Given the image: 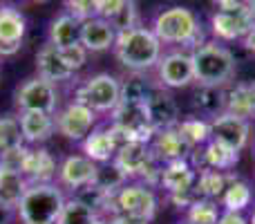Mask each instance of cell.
I'll list each match as a JSON object with an SVG mask.
<instances>
[{
	"instance_id": "cell-45",
	"label": "cell",
	"mask_w": 255,
	"mask_h": 224,
	"mask_svg": "<svg viewBox=\"0 0 255 224\" xmlns=\"http://www.w3.org/2000/svg\"><path fill=\"white\" fill-rule=\"evenodd\" d=\"M94 224H110V220H106V218H99V220L94 222Z\"/></svg>"
},
{
	"instance_id": "cell-11",
	"label": "cell",
	"mask_w": 255,
	"mask_h": 224,
	"mask_svg": "<svg viewBox=\"0 0 255 224\" xmlns=\"http://www.w3.org/2000/svg\"><path fill=\"white\" fill-rule=\"evenodd\" d=\"M27 36V18L13 4L0 7V58L16 56Z\"/></svg>"
},
{
	"instance_id": "cell-22",
	"label": "cell",
	"mask_w": 255,
	"mask_h": 224,
	"mask_svg": "<svg viewBox=\"0 0 255 224\" xmlns=\"http://www.w3.org/2000/svg\"><path fill=\"white\" fill-rule=\"evenodd\" d=\"M18 123H20L22 141L27 146L43 144L56 132L54 114L47 112H18Z\"/></svg>"
},
{
	"instance_id": "cell-3",
	"label": "cell",
	"mask_w": 255,
	"mask_h": 224,
	"mask_svg": "<svg viewBox=\"0 0 255 224\" xmlns=\"http://www.w3.org/2000/svg\"><path fill=\"white\" fill-rule=\"evenodd\" d=\"M67 202V195L56 182L29 184L16 207L20 224H56Z\"/></svg>"
},
{
	"instance_id": "cell-26",
	"label": "cell",
	"mask_w": 255,
	"mask_h": 224,
	"mask_svg": "<svg viewBox=\"0 0 255 224\" xmlns=\"http://www.w3.org/2000/svg\"><path fill=\"white\" fill-rule=\"evenodd\" d=\"M27 186H29V182L22 177V173L0 166V207H7L16 211Z\"/></svg>"
},
{
	"instance_id": "cell-38",
	"label": "cell",
	"mask_w": 255,
	"mask_h": 224,
	"mask_svg": "<svg viewBox=\"0 0 255 224\" xmlns=\"http://www.w3.org/2000/svg\"><path fill=\"white\" fill-rule=\"evenodd\" d=\"M63 4H65V11L79 20L94 16V0H63Z\"/></svg>"
},
{
	"instance_id": "cell-39",
	"label": "cell",
	"mask_w": 255,
	"mask_h": 224,
	"mask_svg": "<svg viewBox=\"0 0 255 224\" xmlns=\"http://www.w3.org/2000/svg\"><path fill=\"white\" fill-rule=\"evenodd\" d=\"M126 2L128 0H94V16L112 20L126 7Z\"/></svg>"
},
{
	"instance_id": "cell-36",
	"label": "cell",
	"mask_w": 255,
	"mask_h": 224,
	"mask_svg": "<svg viewBox=\"0 0 255 224\" xmlns=\"http://www.w3.org/2000/svg\"><path fill=\"white\" fill-rule=\"evenodd\" d=\"M112 25H115L117 31H124V29H130V27H136L141 25L139 22V11H136V0H128L126 7L112 18Z\"/></svg>"
},
{
	"instance_id": "cell-46",
	"label": "cell",
	"mask_w": 255,
	"mask_h": 224,
	"mask_svg": "<svg viewBox=\"0 0 255 224\" xmlns=\"http://www.w3.org/2000/svg\"><path fill=\"white\" fill-rule=\"evenodd\" d=\"M249 224H255V213H253V218H251V222H249Z\"/></svg>"
},
{
	"instance_id": "cell-16",
	"label": "cell",
	"mask_w": 255,
	"mask_h": 224,
	"mask_svg": "<svg viewBox=\"0 0 255 224\" xmlns=\"http://www.w3.org/2000/svg\"><path fill=\"white\" fill-rule=\"evenodd\" d=\"M56 159L52 157L47 148L43 146H27V155L22 162V177L29 184H45L56 180Z\"/></svg>"
},
{
	"instance_id": "cell-5",
	"label": "cell",
	"mask_w": 255,
	"mask_h": 224,
	"mask_svg": "<svg viewBox=\"0 0 255 224\" xmlns=\"http://www.w3.org/2000/svg\"><path fill=\"white\" fill-rule=\"evenodd\" d=\"M74 101L85 103L97 114H110L121 103V81L110 72L92 74L74 90Z\"/></svg>"
},
{
	"instance_id": "cell-8",
	"label": "cell",
	"mask_w": 255,
	"mask_h": 224,
	"mask_svg": "<svg viewBox=\"0 0 255 224\" xmlns=\"http://www.w3.org/2000/svg\"><path fill=\"white\" fill-rule=\"evenodd\" d=\"M97 117L99 114L88 108L85 103H79L72 99L67 106L58 108L56 114H54V123H56V132L63 135L70 141H81L90 135V132L97 128Z\"/></svg>"
},
{
	"instance_id": "cell-24",
	"label": "cell",
	"mask_w": 255,
	"mask_h": 224,
	"mask_svg": "<svg viewBox=\"0 0 255 224\" xmlns=\"http://www.w3.org/2000/svg\"><path fill=\"white\" fill-rule=\"evenodd\" d=\"M81 148H83V155L90 157L94 164H108L115 159L117 155V144L112 139L108 126L94 128L83 141H81Z\"/></svg>"
},
{
	"instance_id": "cell-2",
	"label": "cell",
	"mask_w": 255,
	"mask_h": 224,
	"mask_svg": "<svg viewBox=\"0 0 255 224\" xmlns=\"http://www.w3.org/2000/svg\"><path fill=\"white\" fill-rule=\"evenodd\" d=\"M150 29L154 31L161 45H181L190 52L206 43L199 18L195 16L193 9L181 7V4H172L157 11Z\"/></svg>"
},
{
	"instance_id": "cell-7",
	"label": "cell",
	"mask_w": 255,
	"mask_h": 224,
	"mask_svg": "<svg viewBox=\"0 0 255 224\" xmlns=\"http://www.w3.org/2000/svg\"><path fill=\"white\" fill-rule=\"evenodd\" d=\"M115 204V213L128 218H136L143 222H152L157 216V195H154L152 186L143 184V182H126L112 198Z\"/></svg>"
},
{
	"instance_id": "cell-1",
	"label": "cell",
	"mask_w": 255,
	"mask_h": 224,
	"mask_svg": "<svg viewBox=\"0 0 255 224\" xmlns=\"http://www.w3.org/2000/svg\"><path fill=\"white\" fill-rule=\"evenodd\" d=\"M161 47L154 31L145 25L117 31L115 56L128 72H150L157 67L161 58Z\"/></svg>"
},
{
	"instance_id": "cell-9",
	"label": "cell",
	"mask_w": 255,
	"mask_h": 224,
	"mask_svg": "<svg viewBox=\"0 0 255 224\" xmlns=\"http://www.w3.org/2000/svg\"><path fill=\"white\" fill-rule=\"evenodd\" d=\"M253 25V16L244 0L229 9H217L211 16V31L217 40H242Z\"/></svg>"
},
{
	"instance_id": "cell-28",
	"label": "cell",
	"mask_w": 255,
	"mask_h": 224,
	"mask_svg": "<svg viewBox=\"0 0 255 224\" xmlns=\"http://www.w3.org/2000/svg\"><path fill=\"white\" fill-rule=\"evenodd\" d=\"M233 177V173H224V171H215V168H199L197 171V189L199 198L204 200H215L220 202L224 189L229 186V180Z\"/></svg>"
},
{
	"instance_id": "cell-29",
	"label": "cell",
	"mask_w": 255,
	"mask_h": 224,
	"mask_svg": "<svg viewBox=\"0 0 255 224\" xmlns=\"http://www.w3.org/2000/svg\"><path fill=\"white\" fill-rule=\"evenodd\" d=\"M253 202V191L251 186L247 184L244 180H238V177H231L229 180V186L224 189L220 198V207L224 211H240L242 213L244 209H249V204Z\"/></svg>"
},
{
	"instance_id": "cell-47",
	"label": "cell",
	"mask_w": 255,
	"mask_h": 224,
	"mask_svg": "<svg viewBox=\"0 0 255 224\" xmlns=\"http://www.w3.org/2000/svg\"><path fill=\"white\" fill-rule=\"evenodd\" d=\"M29 2H43V0H29Z\"/></svg>"
},
{
	"instance_id": "cell-32",
	"label": "cell",
	"mask_w": 255,
	"mask_h": 224,
	"mask_svg": "<svg viewBox=\"0 0 255 224\" xmlns=\"http://www.w3.org/2000/svg\"><path fill=\"white\" fill-rule=\"evenodd\" d=\"M220 213V202L199 198L186 209V224H217Z\"/></svg>"
},
{
	"instance_id": "cell-41",
	"label": "cell",
	"mask_w": 255,
	"mask_h": 224,
	"mask_svg": "<svg viewBox=\"0 0 255 224\" xmlns=\"http://www.w3.org/2000/svg\"><path fill=\"white\" fill-rule=\"evenodd\" d=\"M110 224H150V222H143V220H136V218H128V216H121V213H112L110 218Z\"/></svg>"
},
{
	"instance_id": "cell-42",
	"label": "cell",
	"mask_w": 255,
	"mask_h": 224,
	"mask_svg": "<svg viewBox=\"0 0 255 224\" xmlns=\"http://www.w3.org/2000/svg\"><path fill=\"white\" fill-rule=\"evenodd\" d=\"M16 218V211L13 209H7V207H0V224H11Z\"/></svg>"
},
{
	"instance_id": "cell-18",
	"label": "cell",
	"mask_w": 255,
	"mask_h": 224,
	"mask_svg": "<svg viewBox=\"0 0 255 224\" xmlns=\"http://www.w3.org/2000/svg\"><path fill=\"white\" fill-rule=\"evenodd\" d=\"M115 40H117V29L110 20L99 16L81 20V45L88 52L99 54V52H106V49H112Z\"/></svg>"
},
{
	"instance_id": "cell-19",
	"label": "cell",
	"mask_w": 255,
	"mask_h": 224,
	"mask_svg": "<svg viewBox=\"0 0 255 224\" xmlns=\"http://www.w3.org/2000/svg\"><path fill=\"white\" fill-rule=\"evenodd\" d=\"M195 184H197V168L190 164V159H177V162H168L161 166L159 186L168 195L193 191Z\"/></svg>"
},
{
	"instance_id": "cell-10",
	"label": "cell",
	"mask_w": 255,
	"mask_h": 224,
	"mask_svg": "<svg viewBox=\"0 0 255 224\" xmlns=\"http://www.w3.org/2000/svg\"><path fill=\"white\" fill-rule=\"evenodd\" d=\"M157 81H159V88H163V90L188 88L195 81L190 52L175 49V52L163 54L157 63Z\"/></svg>"
},
{
	"instance_id": "cell-15",
	"label": "cell",
	"mask_w": 255,
	"mask_h": 224,
	"mask_svg": "<svg viewBox=\"0 0 255 224\" xmlns=\"http://www.w3.org/2000/svg\"><path fill=\"white\" fill-rule=\"evenodd\" d=\"M145 112H148V121L154 130H166V128H175L181 121L179 117V103L175 101L168 90L157 88L152 97L145 101Z\"/></svg>"
},
{
	"instance_id": "cell-14",
	"label": "cell",
	"mask_w": 255,
	"mask_h": 224,
	"mask_svg": "<svg viewBox=\"0 0 255 224\" xmlns=\"http://www.w3.org/2000/svg\"><path fill=\"white\" fill-rule=\"evenodd\" d=\"M110 121L117 126L126 128L136 141H145L150 144L154 135V128L148 121V112H145V103H134V101H121L115 110L110 112Z\"/></svg>"
},
{
	"instance_id": "cell-12",
	"label": "cell",
	"mask_w": 255,
	"mask_h": 224,
	"mask_svg": "<svg viewBox=\"0 0 255 224\" xmlns=\"http://www.w3.org/2000/svg\"><path fill=\"white\" fill-rule=\"evenodd\" d=\"M97 166L90 157L85 155H67L56 168V184L63 191H72V195L79 189L92 184L94 175H97Z\"/></svg>"
},
{
	"instance_id": "cell-23",
	"label": "cell",
	"mask_w": 255,
	"mask_h": 224,
	"mask_svg": "<svg viewBox=\"0 0 255 224\" xmlns=\"http://www.w3.org/2000/svg\"><path fill=\"white\" fill-rule=\"evenodd\" d=\"M47 43H52L56 49H65L81 43V20L72 13L63 11L49 22Z\"/></svg>"
},
{
	"instance_id": "cell-40",
	"label": "cell",
	"mask_w": 255,
	"mask_h": 224,
	"mask_svg": "<svg viewBox=\"0 0 255 224\" xmlns=\"http://www.w3.org/2000/svg\"><path fill=\"white\" fill-rule=\"evenodd\" d=\"M217 224H249V220L244 218V213H240V211H224V209H222Z\"/></svg>"
},
{
	"instance_id": "cell-33",
	"label": "cell",
	"mask_w": 255,
	"mask_h": 224,
	"mask_svg": "<svg viewBox=\"0 0 255 224\" xmlns=\"http://www.w3.org/2000/svg\"><path fill=\"white\" fill-rule=\"evenodd\" d=\"M126 182H128V177L124 175V171H121L115 162H108V164H99L97 166V175H94L92 184L103 189L106 193L115 195Z\"/></svg>"
},
{
	"instance_id": "cell-20",
	"label": "cell",
	"mask_w": 255,
	"mask_h": 224,
	"mask_svg": "<svg viewBox=\"0 0 255 224\" xmlns=\"http://www.w3.org/2000/svg\"><path fill=\"white\" fill-rule=\"evenodd\" d=\"M190 159H193L197 166H199V162H202V168H215V171L231 173L235 166H238L240 153H238V150H233V148H229V146L220 144V141H215V139H208L206 144H204V148L199 150V155L193 150ZM197 166H195V168H197ZM197 171H199V168H197Z\"/></svg>"
},
{
	"instance_id": "cell-25",
	"label": "cell",
	"mask_w": 255,
	"mask_h": 224,
	"mask_svg": "<svg viewBox=\"0 0 255 224\" xmlns=\"http://www.w3.org/2000/svg\"><path fill=\"white\" fill-rule=\"evenodd\" d=\"M233 117L251 119L255 114V83H238L226 92V110Z\"/></svg>"
},
{
	"instance_id": "cell-35",
	"label": "cell",
	"mask_w": 255,
	"mask_h": 224,
	"mask_svg": "<svg viewBox=\"0 0 255 224\" xmlns=\"http://www.w3.org/2000/svg\"><path fill=\"white\" fill-rule=\"evenodd\" d=\"M22 132H20V123H18V114H4L0 117V153L11 150L22 146Z\"/></svg>"
},
{
	"instance_id": "cell-37",
	"label": "cell",
	"mask_w": 255,
	"mask_h": 224,
	"mask_svg": "<svg viewBox=\"0 0 255 224\" xmlns=\"http://www.w3.org/2000/svg\"><path fill=\"white\" fill-rule=\"evenodd\" d=\"M88 49L83 47V45H72V47H65V49H61V56H63V61L67 63V67H70L72 72H79L81 67L88 63Z\"/></svg>"
},
{
	"instance_id": "cell-4",
	"label": "cell",
	"mask_w": 255,
	"mask_h": 224,
	"mask_svg": "<svg viewBox=\"0 0 255 224\" xmlns=\"http://www.w3.org/2000/svg\"><path fill=\"white\" fill-rule=\"evenodd\" d=\"M193 58L195 81L199 85H229L235 79L238 63L229 47H224L217 40H206L204 45L190 52Z\"/></svg>"
},
{
	"instance_id": "cell-6",
	"label": "cell",
	"mask_w": 255,
	"mask_h": 224,
	"mask_svg": "<svg viewBox=\"0 0 255 224\" xmlns=\"http://www.w3.org/2000/svg\"><path fill=\"white\" fill-rule=\"evenodd\" d=\"M61 106V94L56 83L43 76H29L13 90V108L16 112H47L56 114Z\"/></svg>"
},
{
	"instance_id": "cell-34",
	"label": "cell",
	"mask_w": 255,
	"mask_h": 224,
	"mask_svg": "<svg viewBox=\"0 0 255 224\" xmlns=\"http://www.w3.org/2000/svg\"><path fill=\"white\" fill-rule=\"evenodd\" d=\"M99 220V213L92 211L90 207H85L81 200L76 198H67L65 207L61 211L56 224H94Z\"/></svg>"
},
{
	"instance_id": "cell-17",
	"label": "cell",
	"mask_w": 255,
	"mask_h": 224,
	"mask_svg": "<svg viewBox=\"0 0 255 224\" xmlns=\"http://www.w3.org/2000/svg\"><path fill=\"white\" fill-rule=\"evenodd\" d=\"M150 150L161 164L177 162V159H190V155H193V148L184 141L177 126L166 128V130H154L152 139H150Z\"/></svg>"
},
{
	"instance_id": "cell-27",
	"label": "cell",
	"mask_w": 255,
	"mask_h": 224,
	"mask_svg": "<svg viewBox=\"0 0 255 224\" xmlns=\"http://www.w3.org/2000/svg\"><path fill=\"white\" fill-rule=\"evenodd\" d=\"M195 110L206 117H217L226 110V90L222 85H199L193 97Z\"/></svg>"
},
{
	"instance_id": "cell-44",
	"label": "cell",
	"mask_w": 255,
	"mask_h": 224,
	"mask_svg": "<svg viewBox=\"0 0 255 224\" xmlns=\"http://www.w3.org/2000/svg\"><path fill=\"white\" fill-rule=\"evenodd\" d=\"M244 2L249 4V11H251V16H253V22H255V0H244Z\"/></svg>"
},
{
	"instance_id": "cell-43",
	"label": "cell",
	"mask_w": 255,
	"mask_h": 224,
	"mask_svg": "<svg viewBox=\"0 0 255 224\" xmlns=\"http://www.w3.org/2000/svg\"><path fill=\"white\" fill-rule=\"evenodd\" d=\"M242 40H244V47H247L249 52H253V54H255V25L251 27V31H249V34L244 36Z\"/></svg>"
},
{
	"instance_id": "cell-31",
	"label": "cell",
	"mask_w": 255,
	"mask_h": 224,
	"mask_svg": "<svg viewBox=\"0 0 255 224\" xmlns=\"http://www.w3.org/2000/svg\"><path fill=\"white\" fill-rule=\"evenodd\" d=\"M177 130H179V135L184 137V141L193 150L202 148V146L211 139V123H208V119H202V117L181 119V121L177 123Z\"/></svg>"
},
{
	"instance_id": "cell-13",
	"label": "cell",
	"mask_w": 255,
	"mask_h": 224,
	"mask_svg": "<svg viewBox=\"0 0 255 224\" xmlns=\"http://www.w3.org/2000/svg\"><path fill=\"white\" fill-rule=\"evenodd\" d=\"M208 123H211V139L220 141V144L229 146V148L238 150V153L247 148L249 137H251V126H249L247 119L222 112L217 117L208 119Z\"/></svg>"
},
{
	"instance_id": "cell-21",
	"label": "cell",
	"mask_w": 255,
	"mask_h": 224,
	"mask_svg": "<svg viewBox=\"0 0 255 224\" xmlns=\"http://www.w3.org/2000/svg\"><path fill=\"white\" fill-rule=\"evenodd\" d=\"M36 74L58 85L63 81L74 79L76 72H72L67 67V63L63 61L61 49H56L52 43H45L36 54Z\"/></svg>"
},
{
	"instance_id": "cell-30",
	"label": "cell",
	"mask_w": 255,
	"mask_h": 224,
	"mask_svg": "<svg viewBox=\"0 0 255 224\" xmlns=\"http://www.w3.org/2000/svg\"><path fill=\"white\" fill-rule=\"evenodd\" d=\"M159 85H152V81L145 76V72H130L126 81H121V101L145 103Z\"/></svg>"
}]
</instances>
